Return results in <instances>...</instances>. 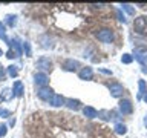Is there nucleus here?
I'll return each instance as SVG.
<instances>
[{
  "label": "nucleus",
  "instance_id": "nucleus-18",
  "mask_svg": "<svg viewBox=\"0 0 147 138\" xmlns=\"http://www.w3.org/2000/svg\"><path fill=\"white\" fill-rule=\"evenodd\" d=\"M5 132H6V127L2 126V127H0V137H3V135H5Z\"/></svg>",
  "mask_w": 147,
  "mask_h": 138
},
{
  "label": "nucleus",
  "instance_id": "nucleus-15",
  "mask_svg": "<svg viewBox=\"0 0 147 138\" xmlns=\"http://www.w3.org/2000/svg\"><path fill=\"white\" fill-rule=\"evenodd\" d=\"M123 62H124V63H130V62H132V57H130L129 54H124V55H123Z\"/></svg>",
  "mask_w": 147,
  "mask_h": 138
},
{
  "label": "nucleus",
  "instance_id": "nucleus-5",
  "mask_svg": "<svg viewBox=\"0 0 147 138\" xmlns=\"http://www.w3.org/2000/svg\"><path fill=\"white\" fill-rule=\"evenodd\" d=\"M37 94H38V97H40L41 100H45V101H49V100L54 97L52 91H51V89H46V87H43V89H40L38 92H37Z\"/></svg>",
  "mask_w": 147,
  "mask_h": 138
},
{
  "label": "nucleus",
  "instance_id": "nucleus-10",
  "mask_svg": "<svg viewBox=\"0 0 147 138\" xmlns=\"http://www.w3.org/2000/svg\"><path fill=\"white\" fill-rule=\"evenodd\" d=\"M51 66H52V63H51L48 58H41L40 62L37 63V68H40V69H51Z\"/></svg>",
  "mask_w": 147,
  "mask_h": 138
},
{
  "label": "nucleus",
  "instance_id": "nucleus-14",
  "mask_svg": "<svg viewBox=\"0 0 147 138\" xmlns=\"http://www.w3.org/2000/svg\"><path fill=\"white\" fill-rule=\"evenodd\" d=\"M78 104H80V103H78L77 100H67V106H69V108H72V109H77Z\"/></svg>",
  "mask_w": 147,
  "mask_h": 138
},
{
  "label": "nucleus",
  "instance_id": "nucleus-9",
  "mask_svg": "<svg viewBox=\"0 0 147 138\" xmlns=\"http://www.w3.org/2000/svg\"><path fill=\"white\" fill-rule=\"evenodd\" d=\"M51 104L52 106H63L64 104V98L61 95H54L52 98H51Z\"/></svg>",
  "mask_w": 147,
  "mask_h": 138
},
{
  "label": "nucleus",
  "instance_id": "nucleus-4",
  "mask_svg": "<svg viewBox=\"0 0 147 138\" xmlns=\"http://www.w3.org/2000/svg\"><path fill=\"white\" fill-rule=\"evenodd\" d=\"M135 55H136L138 62H141L142 64H147V49L138 48V49L135 51Z\"/></svg>",
  "mask_w": 147,
  "mask_h": 138
},
{
  "label": "nucleus",
  "instance_id": "nucleus-8",
  "mask_svg": "<svg viewBox=\"0 0 147 138\" xmlns=\"http://www.w3.org/2000/svg\"><path fill=\"white\" fill-rule=\"evenodd\" d=\"M35 83L40 86H46L48 85V77L45 75V74H37L35 75Z\"/></svg>",
  "mask_w": 147,
  "mask_h": 138
},
{
  "label": "nucleus",
  "instance_id": "nucleus-6",
  "mask_svg": "<svg viewBox=\"0 0 147 138\" xmlns=\"http://www.w3.org/2000/svg\"><path fill=\"white\" fill-rule=\"evenodd\" d=\"M119 109H121L123 114H130L132 112V103L129 100H123L119 103Z\"/></svg>",
  "mask_w": 147,
  "mask_h": 138
},
{
  "label": "nucleus",
  "instance_id": "nucleus-12",
  "mask_svg": "<svg viewBox=\"0 0 147 138\" xmlns=\"http://www.w3.org/2000/svg\"><path fill=\"white\" fill-rule=\"evenodd\" d=\"M77 66H78V62H75V60H67L64 63V69H67V71H74V69H77Z\"/></svg>",
  "mask_w": 147,
  "mask_h": 138
},
{
  "label": "nucleus",
  "instance_id": "nucleus-7",
  "mask_svg": "<svg viewBox=\"0 0 147 138\" xmlns=\"http://www.w3.org/2000/svg\"><path fill=\"white\" fill-rule=\"evenodd\" d=\"M83 114H84L87 118H95L96 115H98V112H96L94 108H90V106H86V108L83 109Z\"/></svg>",
  "mask_w": 147,
  "mask_h": 138
},
{
  "label": "nucleus",
  "instance_id": "nucleus-2",
  "mask_svg": "<svg viewBox=\"0 0 147 138\" xmlns=\"http://www.w3.org/2000/svg\"><path fill=\"white\" fill-rule=\"evenodd\" d=\"M133 26H135V31L140 32V34H147V18L146 17H138L135 23H133Z\"/></svg>",
  "mask_w": 147,
  "mask_h": 138
},
{
  "label": "nucleus",
  "instance_id": "nucleus-3",
  "mask_svg": "<svg viewBox=\"0 0 147 138\" xmlns=\"http://www.w3.org/2000/svg\"><path fill=\"white\" fill-rule=\"evenodd\" d=\"M109 89H110V94H112L113 97H121L123 95V86L121 85H118V83H112V85L109 86Z\"/></svg>",
  "mask_w": 147,
  "mask_h": 138
},
{
  "label": "nucleus",
  "instance_id": "nucleus-20",
  "mask_svg": "<svg viewBox=\"0 0 147 138\" xmlns=\"http://www.w3.org/2000/svg\"><path fill=\"white\" fill-rule=\"evenodd\" d=\"M144 100H146V101H147V94H146V97H144Z\"/></svg>",
  "mask_w": 147,
  "mask_h": 138
},
{
  "label": "nucleus",
  "instance_id": "nucleus-16",
  "mask_svg": "<svg viewBox=\"0 0 147 138\" xmlns=\"http://www.w3.org/2000/svg\"><path fill=\"white\" fill-rule=\"evenodd\" d=\"M16 94L17 95L22 94V85H20V83H16Z\"/></svg>",
  "mask_w": 147,
  "mask_h": 138
},
{
  "label": "nucleus",
  "instance_id": "nucleus-19",
  "mask_svg": "<svg viewBox=\"0 0 147 138\" xmlns=\"http://www.w3.org/2000/svg\"><path fill=\"white\" fill-rule=\"evenodd\" d=\"M9 74H11V75H16V69H12V66H11V69H9Z\"/></svg>",
  "mask_w": 147,
  "mask_h": 138
},
{
  "label": "nucleus",
  "instance_id": "nucleus-1",
  "mask_svg": "<svg viewBox=\"0 0 147 138\" xmlns=\"http://www.w3.org/2000/svg\"><path fill=\"white\" fill-rule=\"evenodd\" d=\"M96 39L104 41V43H110V41L113 40V32H112V29H109V28H103V29H100L96 32Z\"/></svg>",
  "mask_w": 147,
  "mask_h": 138
},
{
  "label": "nucleus",
  "instance_id": "nucleus-11",
  "mask_svg": "<svg viewBox=\"0 0 147 138\" xmlns=\"http://www.w3.org/2000/svg\"><path fill=\"white\" fill-rule=\"evenodd\" d=\"M80 77L83 78V80H90V78H92V69L90 68H84L80 72Z\"/></svg>",
  "mask_w": 147,
  "mask_h": 138
},
{
  "label": "nucleus",
  "instance_id": "nucleus-13",
  "mask_svg": "<svg viewBox=\"0 0 147 138\" xmlns=\"http://www.w3.org/2000/svg\"><path fill=\"white\" fill-rule=\"evenodd\" d=\"M115 131L118 133H126V126H124V124H117V126H115Z\"/></svg>",
  "mask_w": 147,
  "mask_h": 138
},
{
  "label": "nucleus",
  "instance_id": "nucleus-17",
  "mask_svg": "<svg viewBox=\"0 0 147 138\" xmlns=\"http://www.w3.org/2000/svg\"><path fill=\"white\" fill-rule=\"evenodd\" d=\"M123 9H126L129 14H133V9L130 8V5H123Z\"/></svg>",
  "mask_w": 147,
  "mask_h": 138
}]
</instances>
